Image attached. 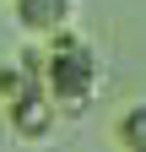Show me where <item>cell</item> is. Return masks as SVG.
<instances>
[{"mask_svg": "<svg viewBox=\"0 0 146 152\" xmlns=\"http://www.w3.org/2000/svg\"><path fill=\"white\" fill-rule=\"evenodd\" d=\"M38 82H43V92L54 98V109H60V114H87V103L103 92V65H98V54L65 27V33L43 38Z\"/></svg>", "mask_w": 146, "mask_h": 152, "instance_id": "cell-1", "label": "cell"}, {"mask_svg": "<svg viewBox=\"0 0 146 152\" xmlns=\"http://www.w3.org/2000/svg\"><path fill=\"white\" fill-rule=\"evenodd\" d=\"M6 120H11V136H22V141H49L54 125H60V109H54V98H49L43 87H33V92H22V98L6 103Z\"/></svg>", "mask_w": 146, "mask_h": 152, "instance_id": "cell-2", "label": "cell"}, {"mask_svg": "<svg viewBox=\"0 0 146 152\" xmlns=\"http://www.w3.org/2000/svg\"><path fill=\"white\" fill-rule=\"evenodd\" d=\"M114 141L124 152H146V103H130L119 114V125H114Z\"/></svg>", "mask_w": 146, "mask_h": 152, "instance_id": "cell-5", "label": "cell"}, {"mask_svg": "<svg viewBox=\"0 0 146 152\" xmlns=\"http://www.w3.org/2000/svg\"><path fill=\"white\" fill-rule=\"evenodd\" d=\"M11 22H16V33L43 44L76 22V0H11Z\"/></svg>", "mask_w": 146, "mask_h": 152, "instance_id": "cell-3", "label": "cell"}, {"mask_svg": "<svg viewBox=\"0 0 146 152\" xmlns=\"http://www.w3.org/2000/svg\"><path fill=\"white\" fill-rule=\"evenodd\" d=\"M33 87H43L38 82V60H6L0 65V98H22V92H33Z\"/></svg>", "mask_w": 146, "mask_h": 152, "instance_id": "cell-4", "label": "cell"}]
</instances>
